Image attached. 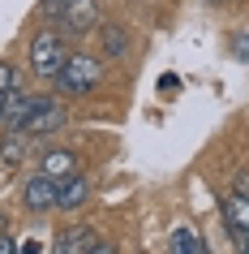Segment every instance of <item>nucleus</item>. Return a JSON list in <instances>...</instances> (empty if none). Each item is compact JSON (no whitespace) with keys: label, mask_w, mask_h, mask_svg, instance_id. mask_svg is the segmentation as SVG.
<instances>
[{"label":"nucleus","mask_w":249,"mask_h":254,"mask_svg":"<svg viewBox=\"0 0 249 254\" xmlns=\"http://www.w3.org/2000/svg\"><path fill=\"white\" fill-rule=\"evenodd\" d=\"M39 173H48L52 181H65V177L78 173V155L65 151V147H56V151H48V155L39 160Z\"/></svg>","instance_id":"1a4fd4ad"},{"label":"nucleus","mask_w":249,"mask_h":254,"mask_svg":"<svg viewBox=\"0 0 249 254\" xmlns=\"http://www.w3.org/2000/svg\"><path fill=\"white\" fill-rule=\"evenodd\" d=\"M52 250H56V254H107L112 246L99 241L95 228H65V233H56Z\"/></svg>","instance_id":"20e7f679"},{"label":"nucleus","mask_w":249,"mask_h":254,"mask_svg":"<svg viewBox=\"0 0 249 254\" xmlns=\"http://www.w3.org/2000/svg\"><path fill=\"white\" fill-rule=\"evenodd\" d=\"M60 125H65V108L56 104V99H48V95H35V104H30L26 121L17 129L30 134V138H43V134H52V129H60Z\"/></svg>","instance_id":"7ed1b4c3"},{"label":"nucleus","mask_w":249,"mask_h":254,"mask_svg":"<svg viewBox=\"0 0 249 254\" xmlns=\"http://www.w3.org/2000/svg\"><path fill=\"white\" fill-rule=\"evenodd\" d=\"M13 65H9V61H0V108H4V95H9V86H13Z\"/></svg>","instance_id":"f8f14e48"},{"label":"nucleus","mask_w":249,"mask_h":254,"mask_svg":"<svg viewBox=\"0 0 249 254\" xmlns=\"http://www.w3.org/2000/svg\"><path fill=\"white\" fill-rule=\"evenodd\" d=\"M219 215H223V224H228V233H249V190H232L228 198L219 202Z\"/></svg>","instance_id":"0eeeda50"},{"label":"nucleus","mask_w":249,"mask_h":254,"mask_svg":"<svg viewBox=\"0 0 249 254\" xmlns=\"http://www.w3.org/2000/svg\"><path fill=\"white\" fill-rule=\"evenodd\" d=\"M232 52H236V56H241V61L249 65V30H241V35H232Z\"/></svg>","instance_id":"ddd939ff"},{"label":"nucleus","mask_w":249,"mask_h":254,"mask_svg":"<svg viewBox=\"0 0 249 254\" xmlns=\"http://www.w3.org/2000/svg\"><path fill=\"white\" fill-rule=\"evenodd\" d=\"M172 250L176 254H206V241L194 228H172Z\"/></svg>","instance_id":"9d476101"},{"label":"nucleus","mask_w":249,"mask_h":254,"mask_svg":"<svg viewBox=\"0 0 249 254\" xmlns=\"http://www.w3.org/2000/svg\"><path fill=\"white\" fill-rule=\"evenodd\" d=\"M13 250V241H9V224H4V215H0V254Z\"/></svg>","instance_id":"4468645a"},{"label":"nucleus","mask_w":249,"mask_h":254,"mask_svg":"<svg viewBox=\"0 0 249 254\" xmlns=\"http://www.w3.org/2000/svg\"><path fill=\"white\" fill-rule=\"evenodd\" d=\"M99 39H103V52L107 56H125V48H129V35L120 26H103L99 30Z\"/></svg>","instance_id":"9b49d317"},{"label":"nucleus","mask_w":249,"mask_h":254,"mask_svg":"<svg viewBox=\"0 0 249 254\" xmlns=\"http://www.w3.org/2000/svg\"><path fill=\"white\" fill-rule=\"evenodd\" d=\"M86 198H91V186H86L82 173L56 181V207H60V211H78V207H86Z\"/></svg>","instance_id":"6e6552de"},{"label":"nucleus","mask_w":249,"mask_h":254,"mask_svg":"<svg viewBox=\"0 0 249 254\" xmlns=\"http://www.w3.org/2000/svg\"><path fill=\"white\" fill-rule=\"evenodd\" d=\"M228 237H232L236 250H249V233H241V228H236V233H228Z\"/></svg>","instance_id":"dca6fc26"},{"label":"nucleus","mask_w":249,"mask_h":254,"mask_svg":"<svg viewBox=\"0 0 249 254\" xmlns=\"http://www.w3.org/2000/svg\"><path fill=\"white\" fill-rule=\"evenodd\" d=\"M30 104H35V95H26L22 86H9V95H4V108H0V129H17L22 121H26Z\"/></svg>","instance_id":"423d86ee"},{"label":"nucleus","mask_w":249,"mask_h":254,"mask_svg":"<svg viewBox=\"0 0 249 254\" xmlns=\"http://www.w3.org/2000/svg\"><path fill=\"white\" fill-rule=\"evenodd\" d=\"M176 86H181V78H176V73H163V78H159V91H176Z\"/></svg>","instance_id":"2eb2a0df"},{"label":"nucleus","mask_w":249,"mask_h":254,"mask_svg":"<svg viewBox=\"0 0 249 254\" xmlns=\"http://www.w3.org/2000/svg\"><path fill=\"white\" fill-rule=\"evenodd\" d=\"M103 82V61L99 56H86V52H69L65 65L56 69V95H69V99H82V95H91L95 86Z\"/></svg>","instance_id":"f257e3e1"},{"label":"nucleus","mask_w":249,"mask_h":254,"mask_svg":"<svg viewBox=\"0 0 249 254\" xmlns=\"http://www.w3.org/2000/svg\"><path fill=\"white\" fill-rule=\"evenodd\" d=\"M22 207H26L30 215H43V211H52V207H56V181H52L48 173L30 177L26 186H22Z\"/></svg>","instance_id":"39448f33"},{"label":"nucleus","mask_w":249,"mask_h":254,"mask_svg":"<svg viewBox=\"0 0 249 254\" xmlns=\"http://www.w3.org/2000/svg\"><path fill=\"white\" fill-rule=\"evenodd\" d=\"M65 56H69V48H65V35H60V30H39V35L30 39V48H26L30 73H35V78H48V82L56 78V69L65 65Z\"/></svg>","instance_id":"f03ea898"},{"label":"nucleus","mask_w":249,"mask_h":254,"mask_svg":"<svg viewBox=\"0 0 249 254\" xmlns=\"http://www.w3.org/2000/svg\"><path fill=\"white\" fill-rule=\"evenodd\" d=\"M215 4H223V0H215Z\"/></svg>","instance_id":"f3484780"}]
</instances>
